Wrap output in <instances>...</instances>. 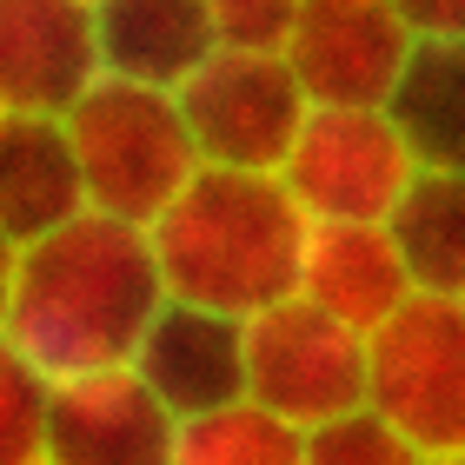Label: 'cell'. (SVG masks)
<instances>
[{
    "label": "cell",
    "instance_id": "cell-8",
    "mask_svg": "<svg viewBox=\"0 0 465 465\" xmlns=\"http://www.w3.org/2000/svg\"><path fill=\"white\" fill-rule=\"evenodd\" d=\"M412 40L419 27L392 0H306L286 60L306 80L312 107H386Z\"/></svg>",
    "mask_w": 465,
    "mask_h": 465
},
{
    "label": "cell",
    "instance_id": "cell-16",
    "mask_svg": "<svg viewBox=\"0 0 465 465\" xmlns=\"http://www.w3.org/2000/svg\"><path fill=\"white\" fill-rule=\"evenodd\" d=\"M419 292L465 300V173L459 166H419L412 186L386 213Z\"/></svg>",
    "mask_w": 465,
    "mask_h": 465
},
{
    "label": "cell",
    "instance_id": "cell-1",
    "mask_svg": "<svg viewBox=\"0 0 465 465\" xmlns=\"http://www.w3.org/2000/svg\"><path fill=\"white\" fill-rule=\"evenodd\" d=\"M166 306V272L140 220L87 206L80 220L7 246L0 352L27 359L54 386L74 372L126 366Z\"/></svg>",
    "mask_w": 465,
    "mask_h": 465
},
{
    "label": "cell",
    "instance_id": "cell-13",
    "mask_svg": "<svg viewBox=\"0 0 465 465\" xmlns=\"http://www.w3.org/2000/svg\"><path fill=\"white\" fill-rule=\"evenodd\" d=\"M300 292L320 300L326 312H340V320H352L359 332H379L419 286L386 220H312Z\"/></svg>",
    "mask_w": 465,
    "mask_h": 465
},
{
    "label": "cell",
    "instance_id": "cell-20",
    "mask_svg": "<svg viewBox=\"0 0 465 465\" xmlns=\"http://www.w3.org/2000/svg\"><path fill=\"white\" fill-rule=\"evenodd\" d=\"M220 27V47H246V54H286L292 27H300L306 0H206Z\"/></svg>",
    "mask_w": 465,
    "mask_h": 465
},
{
    "label": "cell",
    "instance_id": "cell-12",
    "mask_svg": "<svg viewBox=\"0 0 465 465\" xmlns=\"http://www.w3.org/2000/svg\"><path fill=\"white\" fill-rule=\"evenodd\" d=\"M94 206L67 114H0V240H40Z\"/></svg>",
    "mask_w": 465,
    "mask_h": 465
},
{
    "label": "cell",
    "instance_id": "cell-7",
    "mask_svg": "<svg viewBox=\"0 0 465 465\" xmlns=\"http://www.w3.org/2000/svg\"><path fill=\"white\" fill-rule=\"evenodd\" d=\"M419 160L386 107H312L280 180L312 220H386Z\"/></svg>",
    "mask_w": 465,
    "mask_h": 465
},
{
    "label": "cell",
    "instance_id": "cell-14",
    "mask_svg": "<svg viewBox=\"0 0 465 465\" xmlns=\"http://www.w3.org/2000/svg\"><path fill=\"white\" fill-rule=\"evenodd\" d=\"M100 7V67L146 87H186L220 54L206 0H94Z\"/></svg>",
    "mask_w": 465,
    "mask_h": 465
},
{
    "label": "cell",
    "instance_id": "cell-6",
    "mask_svg": "<svg viewBox=\"0 0 465 465\" xmlns=\"http://www.w3.org/2000/svg\"><path fill=\"white\" fill-rule=\"evenodd\" d=\"M186 126L200 140L206 166H252V173H280L300 126L312 114L306 80L292 74L286 54H246L220 47L206 67L180 87Z\"/></svg>",
    "mask_w": 465,
    "mask_h": 465
},
{
    "label": "cell",
    "instance_id": "cell-4",
    "mask_svg": "<svg viewBox=\"0 0 465 465\" xmlns=\"http://www.w3.org/2000/svg\"><path fill=\"white\" fill-rule=\"evenodd\" d=\"M372 406L419 459L465 465V300L412 292L372 332Z\"/></svg>",
    "mask_w": 465,
    "mask_h": 465
},
{
    "label": "cell",
    "instance_id": "cell-5",
    "mask_svg": "<svg viewBox=\"0 0 465 465\" xmlns=\"http://www.w3.org/2000/svg\"><path fill=\"white\" fill-rule=\"evenodd\" d=\"M246 392L312 432L372 392V332L306 292H286L246 320Z\"/></svg>",
    "mask_w": 465,
    "mask_h": 465
},
{
    "label": "cell",
    "instance_id": "cell-18",
    "mask_svg": "<svg viewBox=\"0 0 465 465\" xmlns=\"http://www.w3.org/2000/svg\"><path fill=\"white\" fill-rule=\"evenodd\" d=\"M412 459H419L412 439L372 399H359V406L332 412L306 432V465H412Z\"/></svg>",
    "mask_w": 465,
    "mask_h": 465
},
{
    "label": "cell",
    "instance_id": "cell-21",
    "mask_svg": "<svg viewBox=\"0 0 465 465\" xmlns=\"http://www.w3.org/2000/svg\"><path fill=\"white\" fill-rule=\"evenodd\" d=\"M419 34H465V0H392Z\"/></svg>",
    "mask_w": 465,
    "mask_h": 465
},
{
    "label": "cell",
    "instance_id": "cell-3",
    "mask_svg": "<svg viewBox=\"0 0 465 465\" xmlns=\"http://www.w3.org/2000/svg\"><path fill=\"white\" fill-rule=\"evenodd\" d=\"M80 166H87V193L100 213L153 226L166 200L200 173V140L186 126L180 87H146V80L100 74L87 94L67 107Z\"/></svg>",
    "mask_w": 465,
    "mask_h": 465
},
{
    "label": "cell",
    "instance_id": "cell-10",
    "mask_svg": "<svg viewBox=\"0 0 465 465\" xmlns=\"http://www.w3.org/2000/svg\"><path fill=\"white\" fill-rule=\"evenodd\" d=\"M100 74L94 0H0V114H67Z\"/></svg>",
    "mask_w": 465,
    "mask_h": 465
},
{
    "label": "cell",
    "instance_id": "cell-15",
    "mask_svg": "<svg viewBox=\"0 0 465 465\" xmlns=\"http://www.w3.org/2000/svg\"><path fill=\"white\" fill-rule=\"evenodd\" d=\"M392 126L406 134L419 166H459L465 173V34H419L406 74L386 94Z\"/></svg>",
    "mask_w": 465,
    "mask_h": 465
},
{
    "label": "cell",
    "instance_id": "cell-11",
    "mask_svg": "<svg viewBox=\"0 0 465 465\" xmlns=\"http://www.w3.org/2000/svg\"><path fill=\"white\" fill-rule=\"evenodd\" d=\"M134 366L180 419L226 406V399L246 392V320L166 292V306L134 346Z\"/></svg>",
    "mask_w": 465,
    "mask_h": 465
},
{
    "label": "cell",
    "instance_id": "cell-17",
    "mask_svg": "<svg viewBox=\"0 0 465 465\" xmlns=\"http://www.w3.org/2000/svg\"><path fill=\"white\" fill-rule=\"evenodd\" d=\"M173 465H306V426L272 412L266 399H226L193 419H180Z\"/></svg>",
    "mask_w": 465,
    "mask_h": 465
},
{
    "label": "cell",
    "instance_id": "cell-9",
    "mask_svg": "<svg viewBox=\"0 0 465 465\" xmlns=\"http://www.w3.org/2000/svg\"><path fill=\"white\" fill-rule=\"evenodd\" d=\"M180 412L140 379V366H100L54 386L47 465H173Z\"/></svg>",
    "mask_w": 465,
    "mask_h": 465
},
{
    "label": "cell",
    "instance_id": "cell-19",
    "mask_svg": "<svg viewBox=\"0 0 465 465\" xmlns=\"http://www.w3.org/2000/svg\"><path fill=\"white\" fill-rule=\"evenodd\" d=\"M47 419H54V379L27 359L0 352V459L40 465L47 459Z\"/></svg>",
    "mask_w": 465,
    "mask_h": 465
},
{
    "label": "cell",
    "instance_id": "cell-2",
    "mask_svg": "<svg viewBox=\"0 0 465 465\" xmlns=\"http://www.w3.org/2000/svg\"><path fill=\"white\" fill-rule=\"evenodd\" d=\"M173 300H200L252 320L260 306L300 292V260L312 213L280 173L200 166L146 226Z\"/></svg>",
    "mask_w": 465,
    "mask_h": 465
}]
</instances>
